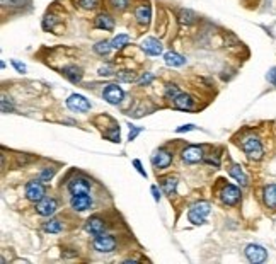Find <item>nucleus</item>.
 I'll return each instance as SVG.
<instances>
[{
  "label": "nucleus",
  "instance_id": "obj_1",
  "mask_svg": "<svg viewBox=\"0 0 276 264\" xmlns=\"http://www.w3.org/2000/svg\"><path fill=\"white\" fill-rule=\"evenodd\" d=\"M241 148L251 160H261L263 155H265V148H263L259 138L254 137V135H249V137H246L242 140Z\"/></svg>",
  "mask_w": 276,
  "mask_h": 264
},
{
  "label": "nucleus",
  "instance_id": "obj_2",
  "mask_svg": "<svg viewBox=\"0 0 276 264\" xmlns=\"http://www.w3.org/2000/svg\"><path fill=\"white\" fill-rule=\"evenodd\" d=\"M210 215V203L207 201H198L189 208L188 218L193 225H203L207 222V217Z\"/></svg>",
  "mask_w": 276,
  "mask_h": 264
},
{
  "label": "nucleus",
  "instance_id": "obj_3",
  "mask_svg": "<svg viewBox=\"0 0 276 264\" xmlns=\"http://www.w3.org/2000/svg\"><path fill=\"white\" fill-rule=\"evenodd\" d=\"M44 193H46V189L43 186V181L38 179V181H29V183L26 184V198L29 201H34V203H38L44 198Z\"/></svg>",
  "mask_w": 276,
  "mask_h": 264
},
{
  "label": "nucleus",
  "instance_id": "obj_4",
  "mask_svg": "<svg viewBox=\"0 0 276 264\" xmlns=\"http://www.w3.org/2000/svg\"><path fill=\"white\" fill-rule=\"evenodd\" d=\"M102 97H104V101H108L109 104L116 106L123 101L125 92H123V89L119 87L118 84H108L104 87V90H102Z\"/></svg>",
  "mask_w": 276,
  "mask_h": 264
},
{
  "label": "nucleus",
  "instance_id": "obj_5",
  "mask_svg": "<svg viewBox=\"0 0 276 264\" xmlns=\"http://www.w3.org/2000/svg\"><path fill=\"white\" fill-rule=\"evenodd\" d=\"M244 253H246V258L249 259L253 264H261L268 259L266 249L265 247H261V246H258V244H249L246 247Z\"/></svg>",
  "mask_w": 276,
  "mask_h": 264
},
{
  "label": "nucleus",
  "instance_id": "obj_6",
  "mask_svg": "<svg viewBox=\"0 0 276 264\" xmlns=\"http://www.w3.org/2000/svg\"><path fill=\"white\" fill-rule=\"evenodd\" d=\"M114 247H116V241H114L111 235H104V234H99L94 239V249L97 253H113Z\"/></svg>",
  "mask_w": 276,
  "mask_h": 264
},
{
  "label": "nucleus",
  "instance_id": "obj_7",
  "mask_svg": "<svg viewBox=\"0 0 276 264\" xmlns=\"http://www.w3.org/2000/svg\"><path fill=\"white\" fill-rule=\"evenodd\" d=\"M67 106L68 109L75 111V113H87L90 109V102L84 96H80V94H72L67 99Z\"/></svg>",
  "mask_w": 276,
  "mask_h": 264
},
{
  "label": "nucleus",
  "instance_id": "obj_8",
  "mask_svg": "<svg viewBox=\"0 0 276 264\" xmlns=\"http://www.w3.org/2000/svg\"><path fill=\"white\" fill-rule=\"evenodd\" d=\"M92 205V198L89 196V193H82V195H72L70 198V206L75 212H85Z\"/></svg>",
  "mask_w": 276,
  "mask_h": 264
},
{
  "label": "nucleus",
  "instance_id": "obj_9",
  "mask_svg": "<svg viewBox=\"0 0 276 264\" xmlns=\"http://www.w3.org/2000/svg\"><path fill=\"white\" fill-rule=\"evenodd\" d=\"M56 208H58V203H56L55 198H43L36 203V212L43 217H51L56 212Z\"/></svg>",
  "mask_w": 276,
  "mask_h": 264
},
{
  "label": "nucleus",
  "instance_id": "obj_10",
  "mask_svg": "<svg viewBox=\"0 0 276 264\" xmlns=\"http://www.w3.org/2000/svg\"><path fill=\"white\" fill-rule=\"evenodd\" d=\"M68 191L72 195H82V193L90 191V181L85 177H75L68 183Z\"/></svg>",
  "mask_w": 276,
  "mask_h": 264
},
{
  "label": "nucleus",
  "instance_id": "obj_11",
  "mask_svg": "<svg viewBox=\"0 0 276 264\" xmlns=\"http://www.w3.org/2000/svg\"><path fill=\"white\" fill-rule=\"evenodd\" d=\"M183 160L188 164H196L200 160H203V148L201 147H196V145H191V147H186L183 150Z\"/></svg>",
  "mask_w": 276,
  "mask_h": 264
},
{
  "label": "nucleus",
  "instance_id": "obj_12",
  "mask_svg": "<svg viewBox=\"0 0 276 264\" xmlns=\"http://www.w3.org/2000/svg\"><path fill=\"white\" fill-rule=\"evenodd\" d=\"M171 162H172V154L164 150V148H160V150H157L152 155V164L157 169H166L171 166Z\"/></svg>",
  "mask_w": 276,
  "mask_h": 264
},
{
  "label": "nucleus",
  "instance_id": "obj_13",
  "mask_svg": "<svg viewBox=\"0 0 276 264\" xmlns=\"http://www.w3.org/2000/svg\"><path fill=\"white\" fill-rule=\"evenodd\" d=\"M142 49L150 56H159L162 53V43L155 38H145L142 41Z\"/></svg>",
  "mask_w": 276,
  "mask_h": 264
},
{
  "label": "nucleus",
  "instance_id": "obj_14",
  "mask_svg": "<svg viewBox=\"0 0 276 264\" xmlns=\"http://www.w3.org/2000/svg\"><path fill=\"white\" fill-rule=\"evenodd\" d=\"M222 201L227 205H236L239 200H241V191H239V188L232 186V184H229V186L224 188V191H222Z\"/></svg>",
  "mask_w": 276,
  "mask_h": 264
},
{
  "label": "nucleus",
  "instance_id": "obj_15",
  "mask_svg": "<svg viewBox=\"0 0 276 264\" xmlns=\"http://www.w3.org/2000/svg\"><path fill=\"white\" fill-rule=\"evenodd\" d=\"M104 220H102L101 217H90L87 222H85V230H87L89 234L92 235H99L102 234V230H104Z\"/></svg>",
  "mask_w": 276,
  "mask_h": 264
},
{
  "label": "nucleus",
  "instance_id": "obj_16",
  "mask_svg": "<svg viewBox=\"0 0 276 264\" xmlns=\"http://www.w3.org/2000/svg\"><path fill=\"white\" fill-rule=\"evenodd\" d=\"M174 106L181 111H193L195 109V99L189 96V94H179L174 99Z\"/></svg>",
  "mask_w": 276,
  "mask_h": 264
},
{
  "label": "nucleus",
  "instance_id": "obj_17",
  "mask_svg": "<svg viewBox=\"0 0 276 264\" xmlns=\"http://www.w3.org/2000/svg\"><path fill=\"white\" fill-rule=\"evenodd\" d=\"M63 77L68 78L72 84H79L82 77H84V73H82V68L77 67V65H68V67L63 68Z\"/></svg>",
  "mask_w": 276,
  "mask_h": 264
},
{
  "label": "nucleus",
  "instance_id": "obj_18",
  "mask_svg": "<svg viewBox=\"0 0 276 264\" xmlns=\"http://www.w3.org/2000/svg\"><path fill=\"white\" fill-rule=\"evenodd\" d=\"M94 26L97 29H104V31H113L114 29V19L109 14H99L96 20H94Z\"/></svg>",
  "mask_w": 276,
  "mask_h": 264
},
{
  "label": "nucleus",
  "instance_id": "obj_19",
  "mask_svg": "<svg viewBox=\"0 0 276 264\" xmlns=\"http://www.w3.org/2000/svg\"><path fill=\"white\" fill-rule=\"evenodd\" d=\"M263 200L268 208H276V184H268L263 189Z\"/></svg>",
  "mask_w": 276,
  "mask_h": 264
},
{
  "label": "nucleus",
  "instance_id": "obj_20",
  "mask_svg": "<svg viewBox=\"0 0 276 264\" xmlns=\"http://www.w3.org/2000/svg\"><path fill=\"white\" fill-rule=\"evenodd\" d=\"M229 174L234 177V179L237 181L241 186H247L249 184V179H247V176H246V172L242 171V167L239 166V164H232L229 169Z\"/></svg>",
  "mask_w": 276,
  "mask_h": 264
},
{
  "label": "nucleus",
  "instance_id": "obj_21",
  "mask_svg": "<svg viewBox=\"0 0 276 264\" xmlns=\"http://www.w3.org/2000/svg\"><path fill=\"white\" fill-rule=\"evenodd\" d=\"M164 60H166V63L169 67H183V65H186V58L176 51L166 53V55H164Z\"/></svg>",
  "mask_w": 276,
  "mask_h": 264
},
{
  "label": "nucleus",
  "instance_id": "obj_22",
  "mask_svg": "<svg viewBox=\"0 0 276 264\" xmlns=\"http://www.w3.org/2000/svg\"><path fill=\"white\" fill-rule=\"evenodd\" d=\"M135 17L140 24H148L152 19V9L148 5H138L135 9Z\"/></svg>",
  "mask_w": 276,
  "mask_h": 264
},
{
  "label": "nucleus",
  "instance_id": "obj_23",
  "mask_svg": "<svg viewBox=\"0 0 276 264\" xmlns=\"http://www.w3.org/2000/svg\"><path fill=\"white\" fill-rule=\"evenodd\" d=\"M160 186H162L164 193H166L167 196H172L176 193V188H178V179L172 177V176L164 177V179L160 181Z\"/></svg>",
  "mask_w": 276,
  "mask_h": 264
},
{
  "label": "nucleus",
  "instance_id": "obj_24",
  "mask_svg": "<svg viewBox=\"0 0 276 264\" xmlns=\"http://www.w3.org/2000/svg\"><path fill=\"white\" fill-rule=\"evenodd\" d=\"M196 19H198V15H196V12H193V10H189V9H183L179 12V20H181V24H193V22H196Z\"/></svg>",
  "mask_w": 276,
  "mask_h": 264
},
{
  "label": "nucleus",
  "instance_id": "obj_25",
  "mask_svg": "<svg viewBox=\"0 0 276 264\" xmlns=\"http://www.w3.org/2000/svg\"><path fill=\"white\" fill-rule=\"evenodd\" d=\"M111 49H113V44H111V41H101V43H97L96 46H94V51H96L97 55H101V56L109 55Z\"/></svg>",
  "mask_w": 276,
  "mask_h": 264
},
{
  "label": "nucleus",
  "instance_id": "obj_26",
  "mask_svg": "<svg viewBox=\"0 0 276 264\" xmlns=\"http://www.w3.org/2000/svg\"><path fill=\"white\" fill-rule=\"evenodd\" d=\"M128 41H130L128 34H118V36H114V39L111 41V44H113L114 49H121L128 44Z\"/></svg>",
  "mask_w": 276,
  "mask_h": 264
},
{
  "label": "nucleus",
  "instance_id": "obj_27",
  "mask_svg": "<svg viewBox=\"0 0 276 264\" xmlns=\"http://www.w3.org/2000/svg\"><path fill=\"white\" fill-rule=\"evenodd\" d=\"M43 230L44 232H49V234H58L61 232V225L58 220H49L46 224H43Z\"/></svg>",
  "mask_w": 276,
  "mask_h": 264
},
{
  "label": "nucleus",
  "instance_id": "obj_28",
  "mask_svg": "<svg viewBox=\"0 0 276 264\" xmlns=\"http://www.w3.org/2000/svg\"><path fill=\"white\" fill-rule=\"evenodd\" d=\"M118 80L119 82H135V80H138V77H137V73L131 72V70H125V72L118 73Z\"/></svg>",
  "mask_w": 276,
  "mask_h": 264
},
{
  "label": "nucleus",
  "instance_id": "obj_29",
  "mask_svg": "<svg viewBox=\"0 0 276 264\" xmlns=\"http://www.w3.org/2000/svg\"><path fill=\"white\" fill-rule=\"evenodd\" d=\"M179 89H178V85H174V84H169L167 87H166V97L169 99V101H174L176 97L179 96Z\"/></svg>",
  "mask_w": 276,
  "mask_h": 264
},
{
  "label": "nucleus",
  "instance_id": "obj_30",
  "mask_svg": "<svg viewBox=\"0 0 276 264\" xmlns=\"http://www.w3.org/2000/svg\"><path fill=\"white\" fill-rule=\"evenodd\" d=\"M56 22H58V19H56L55 15H46V17H44V20H43V27L46 31H51L53 27H55Z\"/></svg>",
  "mask_w": 276,
  "mask_h": 264
},
{
  "label": "nucleus",
  "instance_id": "obj_31",
  "mask_svg": "<svg viewBox=\"0 0 276 264\" xmlns=\"http://www.w3.org/2000/svg\"><path fill=\"white\" fill-rule=\"evenodd\" d=\"M111 3H113L114 9H118V10H125L126 7L130 5V0H111Z\"/></svg>",
  "mask_w": 276,
  "mask_h": 264
},
{
  "label": "nucleus",
  "instance_id": "obj_32",
  "mask_svg": "<svg viewBox=\"0 0 276 264\" xmlns=\"http://www.w3.org/2000/svg\"><path fill=\"white\" fill-rule=\"evenodd\" d=\"M104 137L108 138V140H111V142L118 143V142H119V128H118V126H114L111 133H104Z\"/></svg>",
  "mask_w": 276,
  "mask_h": 264
},
{
  "label": "nucleus",
  "instance_id": "obj_33",
  "mask_svg": "<svg viewBox=\"0 0 276 264\" xmlns=\"http://www.w3.org/2000/svg\"><path fill=\"white\" fill-rule=\"evenodd\" d=\"M152 80H154V73H143L142 77L138 78V84L140 85H148V84H152Z\"/></svg>",
  "mask_w": 276,
  "mask_h": 264
},
{
  "label": "nucleus",
  "instance_id": "obj_34",
  "mask_svg": "<svg viewBox=\"0 0 276 264\" xmlns=\"http://www.w3.org/2000/svg\"><path fill=\"white\" fill-rule=\"evenodd\" d=\"M80 5L84 9H96L99 5V0H80Z\"/></svg>",
  "mask_w": 276,
  "mask_h": 264
},
{
  "label": "nucleus",
  "instance_id": "obj_35",
  "mask_svg": "<svg viewBox=\"0 0 276 264\" xmlns=\"http://www.w3.org/2000/svg\"><path fill=\"white\" fill-rule=\"evenodd\" d=\"M113 73H114L113 65H106V67H101V68H99V75H102V77L113 75Z\"/></svg>",
  "mask_w": 276,
  "mask_h": 264
},
{
  "label": "nucleus",
  "instance_id": "obj_36",
  "mask_svg": "<svg viewBox=\"0 0 276 264\" xmlns=\"http://www.w3.org/2000/svg\"><path fill=\"white\" fill-rule=\"evenodd\" d=\"M53 174H55V169H46V171L41 172L39 179H41V181H48V179H51Z\"/></svg>",
  "mask_w": 276,
  "mask_h": 264
},
{
  "label": "nucleus",
  "instance_id": "obj_37",
  "mask_svg": "<svg viewBox=\"0 0 276 264\" xmlns=\"http://www.w3.org/2000/svg\"><path fill=\"white\" fill-rule=\"evenodd\" d=\"M131 130H130V135H128V140L130 142H133L135 138H137V135L142 131V128H138V126H130Z\"/></svg>",
  "mask_w": 276,
  "mask_h": 264
},
{
  "label": "nucleus",
  "instance_id": "obj_38",
  "mask_svg": "<svg viewBox=\"0 0 276 264\" xmlns=\"http://www.w3.org/2000/svg\"><path fill=\"white\" fill-rule=\"evenodd\" d=\"M9 111H12V104L7 102L5 96H2V113H9Z\"/></svg>",
  "mask_w": 276,
  "mask_h": 264
},
{
  "label": "nucleus",
  "instance_id": "obj_39",
  "mask_svg": "<svg viewBox=\"0 0 276 264\" xmlns=\"http://www.w3.org/2000/svg\"><path fill=\"white\" fill-rule=\"evenodd\" d=\"M24 0H2L3 5H12V7H20Z\"/></svg>",
  "mask_w": 276,
  "mask_h": 264
},
{
  "label": "nucleus",
  "instance_id": "obj_40",
  "mask_svg": "<svg viewBox=\"0 0 276 264\" xmlns=\"http://www.w3.org/2000/svg\"><path fill=\"white\" fill-rule=\"evenodd\" d=\"M10 63L14 65V68L17 70V72H20V73H22V72H26V65H24V63H19L17 60H12Z\"/></svg>",
  "mask_w": 276,
  "mask_h": 264
},
{
  "label": "nucleus",
  "instance_id": "obj_41",
  "mask_svg": "<svg viewBox=\"0 0 276 264\" xmlns=\"http://www.w3.org/2000/svg\"><path fill=\"white\" fill-rule=\"evenodd\" d=\"M268 80H270L273 85H276V67L271 68L270 72H268Z\"/></svg>",
  "mask_w": 276,
  "mask_h": 264
},
{
  "label": "nucleus",
  "instance_id": "obj_42",
  "mask_svg": "<svg viewBox=\"0 0 276 264\" xmlns=\"http://www.w3.org/2000/svg\"><path fill=\"white\" fill-rule=\"evenodd\" d=\"M191 130H195V125H184V126H179L178 130V133H183V131H191Z\"/></svg>",
  "mask_w": 276,
  "mask_h": 264
},
{
  "label": "nucleus",
  "instance_id": "obj_43",
  "mask_svg": "<svg viewBox=\"0 0 276 264\" xmlns=\"http://www.w3.org/2000/svg\"><path fill=\"white\" fill-rule=\"evenodd\" d=\"M133 164H135V167H137V169H138V172H140V174H142V176H145V177H147V174H145V171H143V169H142V164H140V160H133Z\"/></svg>",
  "mask_w": 276,
  "mask_h": 264
},
{
  "label": "nucleus",
  "instance_id": "obj_44",
  "mask_svg": "<svg viewBox=\"0 0 276 264\" xmlns=\"http://www.w3.org/2000/svg\"><path fill=\"white\" fill-rule=\"evenodd\" d=\"M152 193H154L155 201H159V200H160V193L157 191V186H152Z\"/></svg>",
  "mask_w": 276,
  "mask_h": 264
}]
</instances>
